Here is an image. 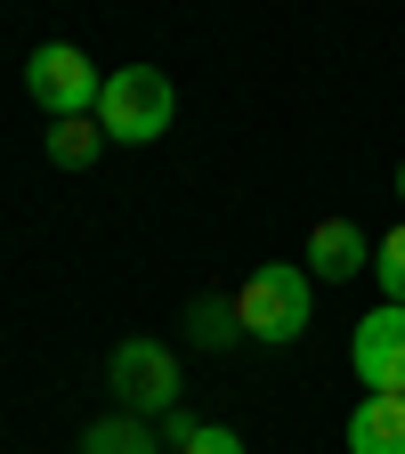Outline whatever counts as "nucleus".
<instances>
[{
  "instance_id": "obj_10",
  "label": "nucleus",
  "mask_w": 405,
  "mask_h": 454,
  "mask_svg": "<svg viewBox=\"0 0 405 454\" xmlns=\"http://www.w3.org/2000/svg\"><path fill=\"white\" fill-rule=\"evenodd\" d=\"M187 340H195V349H236V340H244L236 301H195L187 309Z\"/></svg>"
},
{
  "instance_id": "obj_8",
  "label": "nucleus",
  "mask_w": 405,
  "mask_h": 454,
  "mask_svg": "<svg viewBox=\"0 0 405 454\" xmlns=\"http://www.w3.org/2000/svg\"><path fill=\"white\" fill-rule=\"evenodd\" d=\"M82 454H162V430L138 422V414H105L82 430Z\"/></svg>"
},
{
  "instance_id": "obj_7",
  "label": "nucleus",
  "mask_w": 405,
  "mask_h": 454,
  "mask_svg": "<svg viewBox=\"0 0 405 454\" xmlns=\"http://www.w3.org/2000/svg\"><path fill=\"white\" fill-rule=\"evenodd\" d=\"M349 454H405V397L397 389H373L349 414Z\"/></svg>"
},
{
  "instance_id": "obj_3",
  "label": "nucleus",
  "mask_w": 405,
  "mask_h": 454,
  "mask_svg": "<svg viewBox=\"0 0 405 454\" xmlns=\"http://www.w3.org/2000/svg\"><path fill=\"white\" fill-rule=\"evenodd\" d=\"M105 389L122 397V414L162 422L170 406H179V357H170L162 340H122V349L105 357Z\"/></svg>"
},
{
  "instance_id": "obj_4",
  "label": "nucleus",
  "mask_w": 405,
  "mask_h": 454,
  "mask_svg": "<svg viewBox=\"0 0 405 454\" xmlns=\"http://www.w3.org/2000/svg\"><path fill=\"white\" fill-rule=\"evenodd\" d=\"M25 90H33V106L49 114V122H66V114H90L97 106L105 74H97V57H82L74 41H49V49H33Z\"/></svg>"
},
{
  "instance_id": "obj_6",
  "label": "nucleus",
  "mask_w": 405,
  "mask_h": 454,
  "mask_svg": "<svg viewBox=\"0 0 405 454\" xmlns=\"http://www.w3.org/2000/svg\"><path fill=\"white\" fill-rule=\"evenodd\" d=\"M300 268H308L316 284H349L357 268H373V236H365L357 219H316V227H308Z\"/></svg>"
},
{
  "instance_id": "obj_13",
  "label": "nucleus",
  "mask_w": 405,
  "mask_h": 454,
  "mask_svg": "<svg viewBox=\"0 0 405 454\" xmlns=\"http://www.w3.org/2000/svg\"><path fill=\"white\" fill-rule=\"evenodd\" d=\"M195 430H203V422H195L187 406H170V414H162V446H170V454H179V446H187Z\"/></svg>"
},
{
  "instance_id": "obj_11",
  "label": "nucleus",
  "mask_w": 405,
  "mask_h": 454,
  "mask_svg": "<svg viewBox=\"0 0 405 454\" xmlns=\"http://www.w3.org/2000/svg\"><path fill=\"white\" fill-rule=\"evenodd\" d=\"M373 284H381V301L405 309V227H389V236L373 244Z\"/></svg>"
},
{
  "instance_id": "obj_14",
  "label": "nucleus",
  "mask_w": 405,
  "mask_h": 454,
  "mask_svg": "<svg viewBox=\"0 0 405 454\" xmlns=\"http://www.w3.org/2000/svg\"><path fill=\"white\" fill-rule=\"evenodd\" d=\"M397 203H405V162H397Z\"/></svg>"
},
{
  "instance_id": "obj_5",
  "label": "nucleus",
  "mask_w": 405,
  "mask_h": 454,
  "mask_svg": "<svg viewBox=\"0 0 405 454\" xmlns=\"http://www.w3.org/2000/svg\"><path fill=\"white\" fill-rule=\"evenodd\" d=\"M349 357H357V381L365 389H397L405 397V309L397 301H381L373 317H357Z\"/></svg>"
},
{
  "instance_id": "obj_12",
  "label": "nucleus",
  "mask_w": 405,
  "mask_h": 454,
  "mask_svg": "<svg viewBox=\"0 0 405 454\" xmlns=\"http://www.w3.org/2000/svg\"><path fill=\"white\" fill-rule=\"evenodd\" d=\"M179 454H244V438H236V430H219V422H203Z\"/></svg>"
},
{
  "instance_id": "obj_1",
  "label": "nucleus",
  "mask_w": 405,
  "mask_h": 454,
  "mask_svg": "<svg viewBox=\"0 0 405 454\" xmlns=\"http://www.w3.org/2000/svg\"><path fill=\"white\" fill-rule=\"evenodd\" d=\"M308 268L300 260H268V268H252L244 284H236V317H244V333L252 340H300L308 333Z\"/></svg>"
},
{
  "instance_id": "obj_9",
  "label": "nucleus",
  "mask_w": 405,
  "mask_h": 454,
  "mask_svg": "<svg viewBox=\"0 0 405 454\" xmlns=\"http://www.w3.org/2000/svg\"><path fill=\"white\" fill-rule=\"evenodd\" d=\"M97 138H105V122L97 114H66V122H49V162L57 170H82V162H97Z\"/></svg>"
},
{
  "instance_id": "obj_2",
  "label": "nucleus",
  "mask_w": 405,
  "mask_h": 454,
  "mask_svg": "<svg viewBox=\"0 0 405 454\" xmlns=\"http://www.w3.org/2000/svg\"><path fill=\"white\" fill-rule=\"evenodd\" d=\"M170 114H179V90H170L154 66H113L105 90H97V122H105V138H122V146L162 138Z\"/></svg>"
}]
</instances>
